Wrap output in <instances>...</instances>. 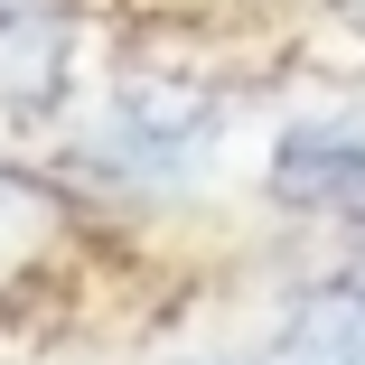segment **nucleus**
<instances>
[{
  "label": "nucleus",
  "instance_id": "obj_1",
  "mask_svg": "<svg viewBox=\"0 0 365 365\" xmlns=\"http://www.w3.org/2000/svg\"><path fill=\"white\" fill-rule=\"evenodd\" d=\"M272 197L290 215H328V225H365V122H290L272 140Z\"/></svg>",
  "mask_w": 365,
  "mask_h": 365
},
{
  "label": "nucleus",
  "instance_id": "obj_2",
  "mask_svg": "<svg viewBox=\"0 0 365 365\" xmlns=\"http://www.w3.org/2000/svg\"><path fill=\"white\" fill-rule=\"evenodd\" d=\"M206 140H215V103H197V94H113V113H103V160L150 187L187 178L206 160Z\"/></svg>",
  "mask_w": 365,
  "mask_h": 365
},
{
  "label": "nucleus",
  "instance_id": "obj_3",
  "mask_svg": "<svg viewBox=\"0 0 365 365\" xmlns=\"http://www.w3.org/2000/svg\"><path fill=\"white\" fill-rule=\"evenodd\" d=\"M66 66H76V29H66V10L0 0V113H47V103L66 94Z\"/></svg>",
  "mask_w": 365,
  "mask_h": 365
},
{
  "label": "nucleus",
  "instance_id": "obj_4",
  "mask_svg": "<svg viewBox=\"0 0 365 365\" xmlns=\"http://www.w3.org/2000/svg\"><path fill=\"white\" fill-rule=\"evenodd\" d=\"M66 235H76V206H66V187L38 178V169H10V160H0V281L38 272Z\"/></svg>",
  "mask_w": 365,
  "mask_h": 365
},
{
  "label": "nucleus",
  "instance_id": "obj_5",
  "mask_svg": "<svg viewBox=\"0 0 365 365\" xmlns=\"http://www.w3.org/2000/svg\"><path fill=\"white\" fill-rule=\"evenodd\" d=\"M272 356H281V365H365V281L300 290Z\"/></svg>",
  "mask_w": 365,
  "mask_h": 365
},
{
  "label": "nucleus",
  "instance_id": "obj_6",
  "mask_svg": "<svg viewBox=\"0 0 365 365\" xmlns=\"http://www.w3.org/2000/svg\"><path fill=\"white\" fill-rule=\"evenodd\" d=\"M337 19H346V29H356V38H365V0H337Z\"/></svg>",
  "mask_w": 365,
  "mask_h": 365
},
{
  "label": "nucleus",
  "instance_id": "obj_7",
  "mask_svg": "<svg viewBox=\"0 0 365 365\" xmlns=\"http://www.w3.org/2000/svg\"><path fill=\"white\" fill-rule=\"evenodd\" d=\"M187 365H253V356H187ZM272 365H281V356H272Z\"/></svg>",
  "mask_w": 365,
  "mask_h": 365
},
{
  "label": "nucleus",
  "instance_id": "obj_8",
  "mask_svg": "<svg viewBox=\"0 0 365 365\" xmlns=\"http://www.w3.org/2000/svg\"><path fill=\"white\" fill-rule=\"evenodd\" d=\"M356 281H365V272H356Z\"/></svg>",
  "mask_w": 365,
  "mask_h": 365
}]
</instances>
